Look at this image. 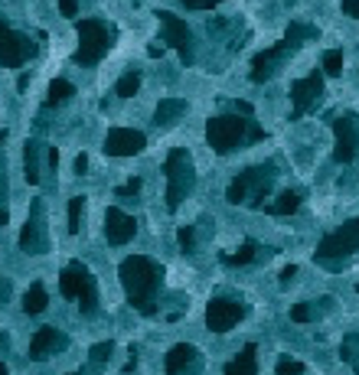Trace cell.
Listing matches in <instances>:
<instances>
[{
    "mask_svg": "<svg viewBox=\"0 0 359 375\" xmlns=\"http://www.w3.org/2000/svg\"><path fill=\"white\" fill-rule=\"evenodd\" d=\"M163 281V268L147 255H131L121 261V284L128 294V304L144 317L157 314V291Z\"/></svg>",
    "mask_w": 359,
    "mask_h": 375,
    "instance_id": "cell-1",
    "label": "cell"
},
{
    "mask_svg": "<svg viewBox=\"0 0 359 375\" xmlns=\"http://www.w3.org/2000/svg\"><path fill=\"white\" fill-rule=\"evenodd\" d=\"M275 163H258V167H248L245 173H238L236 180L229 183V190H226V200L232 202V206H238V202H245V206H255L261 209V200L268 196V190H271V180H275Z\"/></svg>",
    "mask_w": 359,
    "mask_h": 375,
    "instance_id": "cell-2",
    "label": "cell"
},
{
    "mask_svg": "<svg viewBox=\"0 0 359 375\" xmlns=\"http://www.w3.org/2000/svg\"><path fill=\"white\" fill-rule=\"evenodd\" d=\"M59 291L62 297H69L79 304V314L92 317L98 310V284H95L92 271L85 268L82 261H69L59 274Z\"/></svg>",
    "mask_w": 359,
    "mask_h": 375,
    "instance_id": "cell-3",
    "label": "cell"
},
{
    "mask_svg": "<svg viewBox=\"0 0 359 375\" xmlns=\"http://www.w3.org/2000/svg\"><path fill=\"white\" fill-rule=\"evenodd\" d=\"M163 173H167V209L176 212L180 202L186 200L196 186V170H193V157L183 150V147H173L167 153V160H163Z\"/></svg>",
    "mask_w": 359,
    "mask_h": 375,
    "instance_id": "cell-4",
    "label": "cell"
},
{
    "mask_svg": "<svg viewBox=\"0 0 359 375\" xmlns=\"http://www.w3.org/2000/svg\"><path fill=\"white\" fill-rule=\"evenodd\" d=\"M76 33H79V49H76V62L79 66H95L108 49L115 46V26H108L105 20H76Z\"/></svg>",
    "mask_w": 359,
    "mask_h": 375,
    "instance_id": "cell-5",
    "label": "cell"
},
{
    "mask_svg": "<svg viewBox=\"0 0 359 375\" xmlns=\"http://www.w3.org/2000/svg\"><path fill=\"white\" fill-rule=\"evenodd\" d=\"M248 121L238 115H219L206 121V140L216 153H232L245 138H248Z\"/></svg>",
    "mask_w": 359,
    "mask_h": 375,
    "instance_id": "cell-6",
    "label": "cell"
},
{
    "mask_svg": "<svg viewBox=\"0 0 359 375\" xmlns=\"http://www.w3.org/2000/svg\"><path fill=\"white\" fill-rule=\"evenodd\" d=\"M356 252H359V219H350V222H343L336 232H330L320 245H317V261L336 264V261L350 258Z\"/></svg>",
    "mask_w": 359,
    "mask_h": 375,
    "instance_id": "cell-7",
    "label": "cell"
},
{
    "mask_svg": "<svg viewBox=\"0 0 359 375\" xmlns=\"http://www.w3.org/2000/svg\"><path fill=\"white\" fill-rule=\"evenodd\" d=\"M33 56H36V46L30 43V36L10 30V26L0 20V66H4V69H20Z\"/></svg>",
    "mask_w": 359,
    "mask_h": 375,
    "instance_id": "cell-8",
    "label": "cell"
},
{
    "mask_svg": "<svg viewBox=\"0 0 359 375\" xmlns=\"http://www.w3.org/2000/svg\"><path fill=\"white\" fill-rule=\"evenodd\" d=\"M20 248L26 255H46L49 252V235H46V215H43V200H36L30 206L26 225L20 232Z\"/></svg>",
    "mask_w": 359,
    "mask_h": 375,
    "instance_id": "cell-9",
    "label": "cell"
},
{
    "mask_svg": "<svg viewBox=\"0 0 359 375\" xmlns=\"http://www.w3.org/2000/svg\"><path fill=\"white\" fill-rule=\"evenodd\" d=\"M323 95V72H310L307 78H298V82H290V121H300V118L317 105V98Z\"/></svg>",
    "mask_w": 359,
    "mask_h": 375,
    "instance_id": "cell-10",
    "label": "cell"
},
{
    "mask_svg": "<svg viewBox=\"0 0 359 375\" xmlns=\"http://www.w3.org/2000/svg\"><path fill=\"white\" fill-rule=\"evenodd\" d=\"M157 20H161V26H163V43H170V46L180 53L183 66H190L193 62V33H190V26H186L180 16L170 14V10H157Z\"/></svg>",
    "mask_w": 359,
    "mask_h": 375,
    "instance_id": "cell-11",
    "label": "cell"
},
{
    "mask_svg": "<svg viewBox=\"0 0 359 375\" xmlns=\"http://www.w3.org/2000/svg\"><path fill=\"white\" fill-rule=\"evenodd\" d=\"M245 317V307L238 300H229V297H213L206 304V327L213 333H229L238 320Z\"/></svg>",
    "mask_w": 359,
    "mask_h": 375,
    "instance_id": "cell-12",
    "label": "cell"
},
{
    "mask_svg": "<svg viewBox=\"0 0 359 375\" xmlns=\"http://www.w3.org/2000/svg\"><path fill=\"white\" fill-rule=\"evenodd\" d=\"M147 147V138L134 128H111L105 134V153L108 157H134Z\"/></svg>",
    "mask_w": 359,
    "mask_h": 375,
    "instance_id": "cell-13",
    "label": "cell"
},
{
    "mask_svg": "<svg viewBox=\"0 0 359 375\" xmlns=\"http://www.w3.org/2000/svg\"><path fill=\"white\" fill-rule=\"evenodd\" d=\"M333 138H336V147H333V160L336 163H350L359 150V128L353 118H336L333 121Z\"/></svg>",
    "mask_w": 359,
    "mask_h": 375,
    "instance_id": "cell-14",
    "label": "cell"
},
{
    "mask_svg": "<svg viewBox=\"0 0 359 375\" xmlns=\"http://www.w3.org/2000/svg\"><path fill=\"white\" fill-rule=\"evenodd\" d=\"M138 232V222H134V215L121 212V209H108L105 212V238L108 245H128L131 238Z\"/></svg>",
    "mask_w": 359,
    "mask_h": 375,
    "instance_id": "cell-15",
    "label": "cell"
},
{
    "mask_svg": "<svg viewBox=\"0 0 359 375\" xmlns=\"http://www.w3.org/2000/svg\"><path fill=\"white\" fill-rule=\"evenodd\" d=\"M66 346H69V337H66V333H59L56 327H43V329H36V337H33V343H30V359L43 362V359H49V356H56V352H62Z\"/></svg>",
    "mask_w": 359,
    "mask_h": 375,
    "instance_id": "cell-16",
    "label": "cell"
},
{
    "mask_svg": "<svg viewBox=\"0 0 359 375\" xmlns=\"http://www.w3.org/2000/svg\"><path fill=\"white\" fill-rule=\"evenodd\" d=\"M290 49H294V46H290L288 39H281L278 46H271V49H265V53H258V56H255V59H252V82H258V85H261L265 78H271V76H275L278 62H281L284 56L290 53Z\"/></svg>",
    "mask_w": 359,
    "mask_h": 375,
    "instance_id": "cell-17",
    "label": "cell"
},
{
    "mask_svg": "<svg viewBox=\"0 0 359 375\" xmlns=\"http://www.w3.org/2000/svg\"><path fill=\"white\" fill-rule=\"evenodd\" d=\"M199 369V349L190 343H180L167 352V375H196Z\"/></svg>",
    "mask_w": 359,
    "mask_h": 375,
    "instance_id": "cell-18",
    "label": "cell"
},
{
    "mask_svg": "<svg viewBox=\"0 0 359 375\" xmlns=\"http://www.w3.org/2000/svg\"><path fill=\"white\" fill-rule=\"evenodd\" d=\"M222 375H258V346L255 343L245 346L236 359L226 366V372Z\"/></svg>",
    "mask_w": 359,
    "mask_h": 375,
    "instance_id": "cell-19",
    "label": "cell"
},
{
    "mask_svg": "<svg viewBox=\"0 0 359 375\" xmlns=\"http://www.w3.org/2000/svg\"><path fill=\"white\" fill-rule=\"evenodd\" d=\"M39 150H43V144H39V140H26V144H24V176H26V183H33V186L43 180Z\"/></svg>",
    "mask_w": 359,
    "mask_h": 375,
    "instance_id": "cell-20",
    "label": "cell"
},
{
    "mask_svg": "<svg viewBox=\"0 0 359 375\" xmlns=\"http://www.w3.org/2000/svg\"><path fill=\"white\" fill-rule=\"evenodd\" d=\"M183 115H186V101L183 98H161L157 111H153V124H157V128H161V124H176Z\"/></svg>",
    "mask_w": 359,
    "mask_h": 375,
    "instance_id": "cell-21",
    "label": "cell"
},
{
    "mask_svg": "<svg viewBox=\"0 0 359 375\" xmlns=\"http://www.w3.org/2000/svg\"><path fill=\"white\" fill-rule=\"evenodd\" d=\"M258 255H261V245L248 238V242H242V248H236V252H229V255H222V261H226L229 268H238V264H252Z\"/></svg>",
    "mask_w": 359,
    "mask_h": 375,
    "instance_id": "cell-22",
    "label": "cell"
},
{
    "mask_svg": "<svg viewBox=\"0 0 359 375\" xmlns=\"http://www.w3.org/2000/svg\"><path fill=\"white\" fill-rule=\"evenodd\" d=\"M300 200H304V196H300L298 190H288V192H281V196H278L265 212L268 215H290V212H298V209H300Z\"/></svg>",
    "mask_w": 359,
    "mask_h": 375,
    "instance_id": "cell-23",
    "label": "cell"
},
{
    "mask_svg": "<svg viewBox=\"0 0 359 375\" xmlns=\"http://www.w3.org/2000/svg\"><path fill=\"white\" fill-rule=\"evenodd\" d=\"M46 304H49V294H46V287L43 284H33L30 291L24 294V314H43L46 310Z\"/></svg>",
    "mask_w": 359,
    "mask_h": 375,
    "instance_id": "cell-24",
    "label": "cell"
},
{
    "mask_svg": "<svg viewBox=\"0 0 359 375\" xmlns=\"http://www.w3.org/2000/svg\"><path fill=\"white\" fill-rule=\"evenodd\" d=\"M72 95H76V85H72V82H66V78H56V82L49 85L46 105H49V108H56V105H62V101H69Z\"/></svg>",
    "mask_w": 359,
    "mask_h": 375,
    "instance_id": "cell-25",
    "label": "cell"
},
{
    "mask_svg": "<svg viewBox=\"0 0 359 375\" xmlns=\"http://www.w3.org/2000/svg\"><path fill=\"white\" fill-rule=\"evenodd\" d=\"M284 39H288L290 46H300V43H307V39H317V26L290 24V26H288V33H284Z\"/></svg>",
    "mask_w": 359,
    "mask_h": 375,
    "instance_id": "cell-26",
    "label": "cell"
},
{
    "mask_svg": "<svg viewBox=\"0 0 359 375\" xmlns=\"http://www.w3.org/2000/svg\"><path fill=\"white\" fill-rule=\"evenodd\" d=\"M340 356H343V362H350L353 372L359 375V333H350V337L343 339V346H340Z\"/></svg>",
    "mask_w": 359,
    "mask_h": 375,
    "instance_id": "cell-27",
    "label": "cell"
},
{
    "mask_svg": "<svg viewBox=\"0 0 359 375\" xmlns=\"http://www.w3.org/2000/svg\"><path fill=\"white\" fill-rule=\"evenodd\" d=\"M138 88H141V76H138V72H128V76L118 78L115 95H118V98H134V95H138Z\"/></svg>",
    "mask_w": 359,
    "mask_h": 375,
    "instance_id": "cell-28",
    "label": "cell"
},
{
    "mask_svg": "<svg viewBox=\"0 0 359 375\" xmlns=\"http://www.w3.org/2000/svg\"><path fill=\"white\" fill-rule=\"evenodd\" d=\"M82 212H85V196H72L69 200V232L79 235L82 229Z\"/></svg>",
    "mask_w": 359,
    "mask_h": 375,
    "instance_id": "cell-29",
    "label": "cell"
},
{
    "mask_svg": "<svg viewBox=\"0 0 359 375\" xmlns=\"http://www.w3.org/2000/svg\"><path fill=\"white\" fill-rule=\"evenodd\" d=\"M323 72L327 76H340L343 72V49H327L323 53Z\"/></svg>",
    "mask_w": 359,
    "mask_h": 375,
    "instance_id": "cell-30",
    "label": "cell"
},
{
    "mask_svg": "<svg viewBox=\"0 0 359 375\" xmlns=\"http://www.w3.org/2000/svg\"><path fill=\"white\" fill-rule=\"evenodd\" d=\"M176 242H180V248H183L186 255L196 252V225H180V229H176Z\"/></svg>",
    "mask_w": 359,
    "mask_h": 375,
    "instance_id": "cell-31",
    "label": "cell"
},
{
    "mask_svg": "<svg viewBox=\"0 0 359 375\" xmlns=\"http://www.w3.org/2000/svg\"><path fill=\"white\" fill-rule=\"evenodd\" d=\"M313 317H317V307H310V304H294L290 307V320L294 323H310Z\"/></svg>",
    "mask_w": 359,
    "mask_h": 375,
    "instance_id": "cell-32",
    "label": "cell"
},
{
    "mask_svg": "<svg viewBox=\"0 0 359 375\" xmlns=\"http://www.w3.org/2000/svg\"><path fill=\"white\" fill-rule=\"evenodd\" d=\"M275 375H304V362H298V359H290V356H284V359L275 366Z\"/></svg>",
    "mask_w": 359,
    "mask_h": 375,
    "instance_id": "cell-33",
    "label": "cell"
},
{
    "mask_svg": "<svg viewBox=\"0 0 359 375\" xmlns=\"http://www.w3.org/2000/svg\"><path fill=\"white\" fill-rule=\"evenodd\" d=\"M111 349H115V346H111V343H95L92 349H89V356H92V362H108V356H111Z\"/></svg>",
    "mask_w": 359,
    "mask_h": 375,
    "instance_id": "cell-34",
    "label": "cell"
},
{
    "mask_svg": "<svg viewBox=\"0 0 359 375\" xmlns=\"http://www.w3.org/2000/svg\"><path fill=\"white\" fill-rule=\"evenodd\" d=\"M186 10H213L219 7V4H226V0H180Z\"/></svg>",
    "mask_w": 359,
    "mask_h": 375,
    "instance_id": "cell-35",
    "label": "cell"
},
{
    "mask_svg": "<svg viewBox=\"0 0 359 375\" xmlns=\"http://www.w3.org/2000/svg\"><path fill=\"white\" fill-rule=\"evenodd\" d=\"M115 192H118V196H138V192H141V176H131L128 183L118 186Z\"/></svg>",
    "mask_w": 359,
    "mask_h": 375,
    "instance_id": "cell-36",
    "label": "cell"
},
{
    "mask_svg": "<svg viewBox=\"0 0 359 375\" xmlns=\"http://www.w3.org/2000/svg\"><path fill=\"white\" fill-rule=\"evenodd\" d=\"M62 16H79V0H59Z\"/></svg>",
    "mask_w": 359,
    "mask_h": 375,
    "instance_id": "cell-37",
    "label": "cell"
},
{
    "mask_svg": "<svg viewBox=\"0 0 359 375\" xmlns=\"http://www.w3.org/2000/svg\"><path fill=\"white\" fill-rule=\"evenodd\" d=\"M343 14L353 16V20H359V0H343Z\"/></svg>",
    "mask_w": 359,
    "mask_h": 375,
    "instance_id": "cell-38",
    "label": "cell"
},
{
    "mask_svg": "<svg viewBox=\"0 0 359 375\" xmlns=\"http://www.w3.org/2000/svg\"><path fill=\"white\" fill-rule=\"evenodd\" d=\"M294 274H298V268H294V264H288V268L281 271V287H288V284L294 281Z\"/></svg>",
    "mask_w": 359,
    "mask_h": 375,
    "instance_id": "cell-39",
    "label": "cell"
},
{
    "mask_svg": "<svg viewBox=\"0 0 359 375\" xmlns=\"http://www.w3.org/2000/svg\"><path fill=\"white\" fill-rule=\"evenodd\" d=\"M232 108H236V115H242V118H248V115H252V111H255V108L248 105V101H236V105H232Z\"/></svg>",
    "mask_w": 359,
    "mask_h": 375,
    "instance_id": "cell-40",
    "label": "cell"
},
{
    "mask_svg": "<svg viewBox=\"0 0 359 375\" xmlns=\"http://www.w3.org/2000/svg\"><path fill=\"white\" fill-rule=\"evenodd\" d=\"M7 300H10V284L4 281V277H0V307L7 304Z\"/></svg>",
    "mask_w": 359,
    "mask_h": 375,
    "instance_id": "cell-41",
    "label": "cell"
},
{
    "mask_svg": "<svg viewBox=\"0 0 359 375\" xmlns=\"http://www.w3.org/2000/svg\"><path fill=\"white\" fill-rule=\"evenodd\" d=\"M7 173H4V167H0V200H7Z\"/></svg>",
    "mask_w": 359,
    "mask_h": 375,
    "instance_id": "cell-42",
    "label": "cell"
},
{
    "mask_svg": "<svg viewBox=\"0 0 359 375\" xmlns=\"http://www.w3.org/2000/svg\"><path fill=\"white\" fill-rule=\"evenodd\" d=\"M85 170H89V157L79 153V157H76V173H85Z\"/></svg>",
    "mask_w": 359,
    "mask_h": 375,
    "instance_id": "cell-43",
    "label": "cell"
},
{
    "mask_svg": "<svg viewBox=\"0 0 359 375\" xmlns=\"http://www.w3.org/2000/svg\"><path fill=\"white\" fill-rule=\"evenodd\" d=\"M147 56H151V59H161V56H163V46H147Z\"/></svg>",
    "mask_w": 359,
    "mask_h": 375,
    "instance_id": "cell-44",
    "label": "cell"
},
{
    "mask_svg": "<svg viewBox=\"0 0 359 375\" xmlns=\"http://www.w3.org/2000/svg\"><path fill=\"white\" fill-rule=\"evenodd\" d=\"M7 219H10V212H7V206L0 202V225H7Z\"/></svg>",
    "mask_w": 359,
    "mask_h": 375,
    "instance_id": "cell-45",
    "label": "cell"
},
{
    "mask_svg": "<svg viewBox=\"0 0 359 375\" xmlns=\"http://www.w3.org/2000/svg\"><path fill=\"white\" fill-rule=\"evenodd\" d=\"M7 346H10V337L7 333H0V349H7Z\"/></svg>",
    "mask_w": 359,
    "mask_h": 375,
    "instance_id": "cell-46",
    "label": "cell"
},
{
    "mask_svg": "<svg viewBox=\"0 0 359 375\" xmlns=\"http://www.w3.org/2000/svg\"><path fill=\"white\" fill-rule=\"evenodd\" d=\"M4 140H7V130H0V144H4Z\"/></svg>",
    "mask_w": 359,
    "mask_h": 375,
    "instance_id": "cell-47",
    "label": "cell"
},
{
    "mask_svg": "<svg viewBox=\"0 0 359 375\" xmlns=\"http://www.w3.org/2000/svg\"><path fill=\"white\" fill-rule=\"evenodd\" d=\"M0 375H7V366H4V362H0Z\"/></svg>",
    "mask_w": 359,
    "mask_h": 375,
    "instance_id": "cell-48",
    "label": "cell"
},
{
    "mask_svg": "<svg viewBox=\"0 0 359 375\" xmlns=\"http://www.w3.org/2000/svg\"><path fill=\"white\" fill-rule=\"evenodd\" d=\"M69 375H79V372H69Z\"/></svg>",
    "mask_w": 359,
    "mask_h": 375,
    "instance_id": "cell-49",
    "label": "cell"
},
{
    "mask_svg": "<svg viewBox=\"0 0 359 375\" xmlns=\"http://www.w3.org/2000/svg\"><path fill=\"white\" fill-rule=\"evenodd\" d=\"M356 291H359V284H356Z\"/></svg>",
    "mask_w": 359,
    "mask_h": 375,
    "instance_id": "cell-50",
    "label": "cell"
}]
</instances>
